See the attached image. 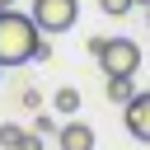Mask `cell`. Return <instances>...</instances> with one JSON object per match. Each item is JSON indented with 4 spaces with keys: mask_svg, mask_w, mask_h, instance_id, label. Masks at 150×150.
I'll return each mask as SVG.
<instances>
[{
    "mask_svg": "<svg viewBox=\"0 0 150 150\" xmlns=\"http://www.w3.org/2000/svg\"><path fill=\"white\" fill-rule=\"evenodd\" d=\"M52 42H42V28L33 23V14L19 9H0V66H28V61H47Z\"/></svg>",
    "mask_w": 150,
    "mask_h": 150,
    "instance_id": "obj_1",
    "label": "cell"
},
{
    "mask_svg": "<svg viewBox=\"0 0 150 150\" xmlns=\"http://www.w3.org/2000/svg\"><path fill=\"white\" fill-rule=\"evenodd\" d=\"M89 52H94L103 80L108 75H136L141 70V47L131 38H89Z\"/></svg>",
    "mask_w": 150,
    "mask_h": 150,
    "instance_id": "obj_2",
    "label": "cell"
},
{
    "mask_svg": "<svg viewBox=\"0 0 150 150\" xmlns=\"http://www.w3.org/2000/svg\"><path fill=\"white\" fill-rule=\"evenodd\" d=\"M28 14L42 33H70L75 19H80V0H33Z\"/></svg>",
    "mask_w": 150,
    "mask_h": 150,
    "instance_id": "obj_3",
    "label": "cell"
},
{
    "mask_svg": "<svg viewBox=\"0 0 150 150\" xmlns=\"http://www.w3.org/2000/svg\"><path fill=\"white\" fill-rule=\"evenodd\" d=\"M56 145L61 150H94V127L80 122V117H70V122L56 127Z\"/></svg>",
    "mask_w": 150,
    "mask_h": 150,
    "instance_id": "obj_4",
    "label": "cell"
},
{
    "mask_svg": "<svg viewBox=\"0 0 150 150\" xmlns=\"http://www.w3.org/2000/svg\"><path fill=\"white\" fill-rule=\"evenodd\" d=\"M122 112H127V131H131L136 141H145V145H150V94H141V89H136V98H131Z\"/></svg>",
    "mask_w": 150,
    "mask_h": 150,
    "instance_id": "obj_5",
    "label": "cell"
},
{
    "mask_svg": "<svg viewBox=\"0 0 150 150\" xmlns=\"http://www.w3.org/2000/svg\"><path fill=\"white\" fill-rule=\"evenodd\" d=\"M103 89H108V103H122V108L136 98V80H131V75H108Z\"/></svg>",
    "mask_w": 150,
    "mask_h": 150,
    "instance_id": "obj_6",
    "label": "cell"
},
{
    "mask_svg": "<svg viewBox=\"0 0 150 150\" xmlns=\"http://www.w3.org/2000/svg\"><path fill=\"white\" fill-rule=\"evenodd\" d=\"M56 112H61V117H75V112H80V89H70V84L56 89Z\"/></svg>",
    "mask_w": 150,
    "mask_h": 150,
    "instance_id": "obj_7",
    "label": "cell"
},
{
    "mask_svg": "<svg viewBox=\"0 0 150 150\" xmlns=\"http://www.w3.org/2000/svg\"><path fill=\"white\" fill-rule=\"evenodd\" d=\"M131 5H136V0H98V9H103V14H117V19H122Z\"/></svg>",
    "mask_w": 150,
    "mask_h": 150,
    "instance_id": "obj_8",
    "label": "cell"
},
{
    "mask_svg": "<svg viewBox=\"0 0 150 150\" xmlns=\"http://www.w3.org/2000/svg\"><path fill=\"white\" fill-rule=\"evenodd\" d=\"M14 150H42V141H38V131H19V141H14Z\"/></svg>",
    "mask_w": 150,
    "mask_h": 150,
    "instance_id": "obj_9",
    "label": "cell"
},
{
    "mask_svg": "<svg viewBox=\"0 0 150 150\" xmlns=\"http://www.w3.org/2000/svg\"><path fill=\"white\" fill-rule=\"evenodd\" d=\"M14 141H19V127H0V145L14 150Z\"/></svg>",
    "mask_w": 150,
    "mask_h": 150,
    "instance_id": "obj_10",
    "label": "cell"
},
{
    "mask_svg": "<svg viewBox=\"0 0 150 150\" xmlns=\"http://www.w3.org/2000/svg\"><path fill=\"white\" fill-rule=\"evenodd\" d=\"M14 5H19V0H0V9H14Z\"/></svg>",
    "mask_w": 150,
    "mask_h": 150,
    "instance_id": "obj_11",
    "label": "cell"
},
{
    "mask_svg": "<svg viewBox=\"0 0 150 150\" xmlns=\"http://www.w3.org/2000/svg\"><path fill=\"white\" fill-rule=\"evenodd\" d=\"M136 5H150V0H136Z\"/></svg>",
    "mask_w": 150,
    "mask_h": 150,
    "instance_id": "obj_12",
    "label": "cell"
},
{
    "mask_svg": "<svg viewBox=\"0 0 150 150\" xmlns=\"http://www.w3.org/2000/svg\"><path fill=\"white\" fill-rule=\"evenodd\" d=\"M0 70H5V66H0Z\"/></svg>",
    "mask_w": 150,
    "mask_h": 150,
    "instance_id": "obj_13",
    "label": "cell"
}]
</instances>
